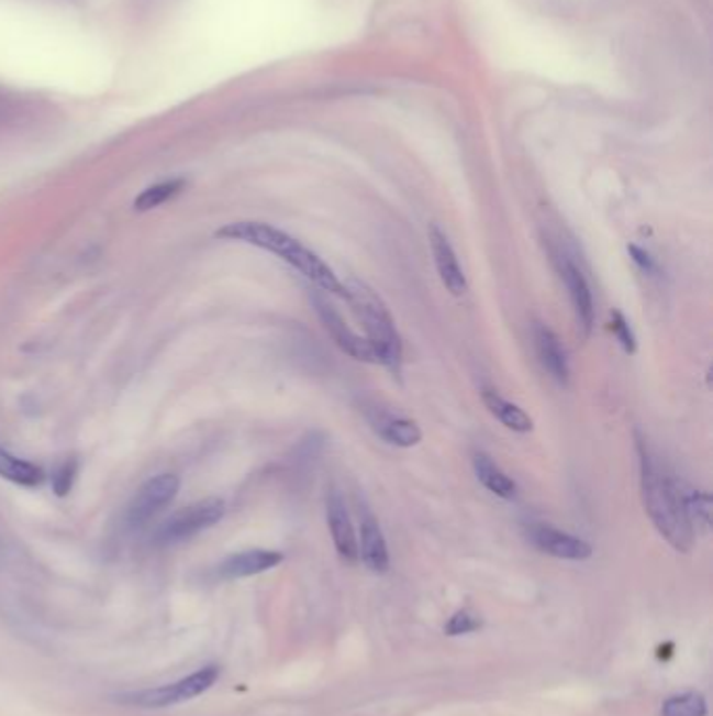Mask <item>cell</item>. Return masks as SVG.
<instances>
[{
  "instance_id": "6da1fadb",
  "label": "cell",
  "mask_w": 713,
  "mask_h": 716,
  "mask_svg": "<svg viewBox=\"0 0 713 716\" xmlns=\"http://www.w3.org/2000/svg\"><path fill=\"white\" fill-rule=\"evenodd\" d=\"M638 456L640 493L648 518L676 551L689 553L694 544V530L680 497V477L673 476L657 461L643 438H638Z\"/></svg>"
},
{
  "instance_id": "7a4b0ae2",
  "label": "cell",
  "mask_w": 713,
  "mask_h": 716,
  "mask_svg": "<svg viewBox=\"0 0 713 716\" xmlns=\"http://www.w3.org/2000/svg\"><path fill=\"white\" fill-rule=\"evenodd\" d=\"M214 238L237 241L270 252L279 256L282 262H287L291 268H296L308 282L314 283L319 289L346 298V285L337 279L333 268L319 254L305 247L300 239L291 238L289 233L268 222H258V220L229 222L222 229H218Z\"/></svg>"
},
{
  "instance_id": "3957f363",
  "label": "cell",
  "mask_w": 713,
  "mask_h": 716,
  "mask_svg": "<svg viewBox=\"0 0 713 716\" xmlns=\"http://www.w3.org/2000/svg\"><path fill=\"white\" fill-rule=\"evenodd\" d=\"M346 285V300L352 306L356 321L365 329V338L375 350L379 365L388 367L391 373H400L404 348L398 333L396 321L389 312L383 298L365 282L349 279Z\"/></svg>"
},
{
  "instance_id": "277c9868",
  "label": "cell",
  "mask_w": 713,
  "mask_h": 716,
  "mask_svg": "<svg viewBox=\"0 0 713 716\" xmlns=\"http://www.w3.org/2000/svg\"><path fill=\"white\" fill-rule=\"evenodd\" d=\"M218 676H220V669L210 664L203 667L199 671H194L189 676H182L174 683L168 685H159L153 690H143V692H132V694L122 695V704H129L134 708H145V711H155V708H168V706H176L182 702L194 700L201 694H205L208 690H212L216 685Z\"/></svg>"
},
{
  "instance_id": "5b68a950",
  "label": "cell",
  "mask_w": 713,
  "mask_h": 716,
  "mask_svg": "<svg viewBox=\"0 0 713 716\" xmlns=\"http://www.w3.org/2000/svg\"><path fill=\"white\" fill-rule=\"evenodd\" d=\"M226 505L218 497L194 500L191 505L178 509L170 518L161 521L153 532V543L168 547L189 541L199 532L216 526L224 518Z\"/></svg>"
},
{
  "instance_id": "8992f818",
  "label": "cell",
  "mask_w": 713,
  "mask_h": 716,
  "mask_svg": "<svg viewBox=\"0 0 713 716\" xmlns=\"http://www.w3.org/2000/svg\"><path fill=\"white\" fill-rule=\"evenodd\" d=\"M180 491V477L174 474L153 476L134 493L126 507V524L132 530L145 528L168 505H172Z\"/></svg>"
},
{
  "instance_id": "52a82bcc",
  "label": "cell",
  "mask_w": 713,
  "mask_h": 716,
  "mask_svg": "<svg viewBox=\"0 0 713 716\" xmlns=\"http://www.w3.org/2000/svg\"><path fill=\"white\" fill-rule=\"evenodd\" d=\"M312 305L314 310L323 323L324 331L333 338V342L339 346L342 352H346L347 356H352L354 361L360 363H370V365H379L377 354L372 346L368 344L367 338L358 335L352 327L347 326L346 319L335 310V306L328 305L319 291L312 294Z\"/></svg>"
},
{
  "instance_id": "ba28073f",
  "label": "cell",
  "mask_w": 713,
  "mask_h": 716,
  "mask_svg": "<svg viewBox=\"0 0 713 716\" xmlns=\"http://www.w3.org/2000/svg\"><path fill=\"white\" fill-rule=\"evenodd\" d=\"M527 541L532 547H536L541 553H546L557 560H569V562H583L592 555V547L586 543L583 539H578L569 532H562L559 528L550 524H530L525 528Z\"/></svg>"
},
{
  "instance_id": "9c48e42d",
  "label": "cell",
  "mask_w": 713,
  "mask_h": 716,
  "mask_svg": "<svg viewBox=\"0 0 713 716\" xmlns=\"http://www.w3.org/2000/svg\"><path fill=\"white\" fill-rule=\"evenodd\" d=\"M557 268H559L562 283H565V287L569 291V300L573 305L578 329H580L583 338H590L592 327H594V300H592L590 285L586 282L580 266L573 264L569 258H565V256L557 258Z\"/></svg>"
},
{
  "instance_id": "30bf717a",
  "label": "cell",
  "mask_w": 713,
  "mask_h": 716,
  "mask_svg": "<svg viewBox=\"0 0 713 716\" xmlns=\"http://www.w3.org/2000/svg\"><path fill=\"white\" fill-rule=\"evenodd\" d=\"M326 524H328L333 544H335L339 558L349 564L356 562L358 560L356 530H354V524L347 514L346 500L337 491H331L326 495Z\"/></svg>"
},
{
  "instance_id": "8fae6325",
  "label": "cell",
  "mask_w": 713,
  "mask_h": 716,
  "mask_svg": "<svg viewBox=\"0 0 713 716\" xmlns=\"http://www.w3.org/2000/svg\"><path fill=\"white\" fill-rule=\"evenodd\" d=\"M282 562V553L270 551V549H249L233 553L224 558L216 565V576L220 581H237V579H249L258 576L261 572H268Z\"/></svg>"
},
{
  "instance_id": "7c38bea8",
  "label": "cell",
  "mask_w": 713,
  "mask_h": 716,
  "mask_svg": "<svg viewBox=\"0 0 713 716\" xmlns=\"http://www.w3.org/2000/svg\"><path fill=\"white\" fill-rule=\"evenodd\" d=\"M430 245H432L433 262L439 275V282L453 294V296H463L467 291V277L458 264L456 252L453 243L446 238V233L432 224L430 227Z\"/></svg>"
},
{
  "instance_id": "4fadbf2b",
  "label": "cell",
  "mask_w": 713,
  "mask_h": 716,
  "mask_svg": "<svg viewBox=\"0 0 713 716\" xmlns=\"http://www.w3.org/2000/svg\"><path fill=\"white\" fill-rule=\"evenodd\" d=\"M358 558L370 572L383 574L389 570V549L383 537V530L377 518L363 509L360 511V530H358Z\"/></svg>"
},
{
  "instance_id": "5bb4252c",
  "label": "cell",
  "mask_w": 713,
  "mask_h": 716,
  "mask_svg": "<svg viewBox=\"0 0 713 716\" xmlns=\"http://www.w3.org/2000/svg\"><path fill=\"white\" fill-rule=\"evenodd\" d=\"M368 423L375 430V434L383 438L388 444L400 447V449L416 447L421 442V438H423L421 428L411 419L398 417V415H391V412L379 411V409L368 412Z\"/></svg>"
},
{
  "instance_id": "9a60e30c",
  "label": "cell",
  "mask_w": 713,
  "mask_h": 716,
  "mask_svg": "<svg viewBox=\"0 0 713 716\" xmlns=\"http://www.w3.org/2000/svg\"><path fill=\"white\" fill-rule=\"evenodd\" d=\"M534 346H536V354L541 359V365L544 371L557 382L565 386L569 382V363H567V354L565 348L561 346L559 338L555 335L553 329H548L542 323L534 326Z\"/></svg>"
},
{
  "instance_id": "2e32d148",
  "label": "cell",
  "mask_w": 713,
  "mask_h": 716,
  "mask_svg": "<svg viewBox=\"0 0 713 716\" xmlns=\"http://www.w3.org/2000/svg\"><path fill=\"white\" fill-rule=\"evenodd\" d=\"M481 398H483L488 411L492 412L506 430H513L517 434H527V432L534 430L532 417L523 411L521 407H517V405H513L506 398H502L497 390L483 388L481 390Z\"/></svg>"
},
{
  "instance_id": "e0dca14e",
  "label": "cell",
  "mask_w": 713,
  "mask_h": 716,
  "mask_svg": "<svg viewBox=\"0 0 713 716\" xmlns=\"http://www.w3.org/2000/svg\"><path fill=\"white\" fill-rule=\"evenodd\" d=\"M474 470H476V476L492 495H497L500 499H515L517 495V484L506 476L497 463L494 459L481 451H477L474 455Z\"/></svg>"
},
{
  "instance_id": "ac0fdd59",
  "label": "cell",
  "mask_w": 713,
  "mask_h": 716,
  "mask_svg": "<svg viewBox=\"0 0 713 716\" xmlns=\"http://www.w3.org/2000/svg\"><path fill=\"white\" fill-rule=\"evenodd\" d=\"M0 477L23 488H36L43 484L46 476L41 465L20 459L4 447H0Z\"/></svg>"
},
{
  "instance_id": "d6986e66",
  "label": "cell",
  "mask_w": 713,
  "mask_h": 716,
  "mask_svg": "<svg viewBox=\"0 0 713 716\" xmlns=\"http://www.w3.org/2000/svg\"><path fill=\"white\" fill-rule=\"evenodd\" d=\"M680 497L694 535L708 532L712 526V497L705 491H697L684 480H680Z\"/></svg>"
},
{
  "instance_id": "ffe728a7",
  "label": "cell",
  "mask_w": 713,
  "mask_h": 716,
  "mask_svg": "<svg viewBox=\"0 0 713 716\" xmlns=\"http://www.w3.org/2000/svg\"><path fill=\"white\" fill-rule=\"evenodd\" d=\"M182 189H185V178H170V180L152 185L134 199V210L136 212L155 210V208L164 206L166 201H170V199L178 196Z\"/></svg>"
},
{
  "instance_id": "44dd1931",
  "label": "cell",
  "mask_w": 713,
  "mask_h": 716,
  "mask_svg": "<svg viewBox=\"0 0 713 716\" xmlns=\"http://www.w3.org/2000/svg\"><path fill=\"white\" fill-rule=\"evenodd\" d=\"M708 715V702L705 697L697 692L671 695L666 700L661 716H705Z\"/></svg>"
},
{
  "instance_id": "7402d4cb",
  "label": "cell",
  "mask_w": 713,
  "mask_h": 716,
  "mask_svg": "<svg viewBox=\"0 0 713 716\" xmlns=\"http://www.w3.org/2000/svg\"><path fill=\"white\" fill-rule=\"evenodd\" d=\"M78 461L76 459H65L64 463L57 465V470L53 472V491L57 497H67L69 491L74 488V482L78 477Z\"/></svg>"
},
{
  "instance_id": "603a6c76",
  "label": "cell",
  "mask_w": 713,
  "mask_h": 716,
  "mask_svg": "<svg viewBox=\"0 0 713 716\" xmlns=\"http://www.w3.org/2000/svg\"><path fill=\"white\" fill-rule=\"evenodd\" d=\"M609 327H611V331L615 333L620 346L624 348V352H626V354H634L636 348H638V344H636V335H634L632 327L627 323L626 317H624L620 310H615V312L611 315V326Z\"/></svg>"
},
{
  "instance_id": "cb8c5ba5",
  "label": "cell",
  "mask_w": 713,
  "mask_h": 716,
  "mask_svg": "<svg viewBox=\"0 0 713 716\" xmlns=\"http://www.w3.org/2000/svg\"><path fill=\"white\" fill-rule=\"evenodd\" d=\"M481 629V620L477 618L476 614H471L469 609H460L456 612L453 618L448 620L446 625V632L450 637H458V635H469V632H476V630Z\"/></svg>"
},
{
  "instance_id": "d4e9b609",
  "label": "cell",
  "mask_w": 713,
  "mask_h": 716,
  "mask_svg": "<svg viewBox=\"0 0 713 716\" xmlns=\"http://www.w3.org/2000/svg\"><path fill=\"white\" fill-rule=\"evenodd\" d=\"M627 252H630V256H632L634 264H636L643 273H647V275H657V273H659L657 262H655V258H653L648 252H645L643 247H638V245H627Z\"/></svg>"
}]
</instances>
